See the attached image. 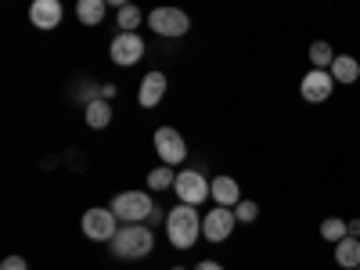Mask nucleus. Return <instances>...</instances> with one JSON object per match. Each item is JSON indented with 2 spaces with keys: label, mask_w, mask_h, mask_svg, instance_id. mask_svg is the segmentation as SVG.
I'll use <instances>...</instances> for the list:
<instances>
[{
  "label": "nucleus",
  "mask_w": 360,
  "mask_h": 270,
  "mask_svg": "<svg viewBox=\"0 0 360 270\" xmlns=\"http://www.w3.org/2000/svg\"><path fill=\"white\" fill-rule=\"evenodd\" d=\"M62 15H65L62 0H33V4H29V22L37 29H44V33L62 25Z\"/></svg>",
  "instance_id": "obj_11"
},
{
  "label": "nucleus",
  "mask_w": 360,
  "mask_h": 270,
  "mask_svg": "<svg viewBox=\"0 0 360 270\" xmlns=\"http://www.w3.org/2000/svg\"><path fill=\"white\" fill-rule=\"evenodd\" d=\"M101 98H105V101H115V98H119V86H115V83H101Z\"/></svg>",
  "instance_id": "obj_26"
},
{
  "label": "nucleus",
  "mask_w": 360,
  "mask_h": 270,
  "mask_svg": "<svg viewBox=\"0 0 360 270\" xmlns=\"http://www.w3.org/2000/svg\"><path fill=\"white\" fill-rule=\"evenodd\" d=\"M105 11H108L105 0H76V18L83 25H90V29L105 22Z\"/></svg>",
  "instance_id": "obj_16"
},
{
  "label": "nucleus",
  "mask_w": 360,
  "mask_h": 270,
  "mask_svg": "<svg viewBox=\"0 0 360 270\" xmlns=\"http://www.w3.org/2000/svg\"><path fill=\"white\" fill-rule=\"evenodd\" d=\"M349 234H353V238H360V220H349Z\"/></svg>",
  "instance_id": "obj_29"
},
{
  "label": "nucleus",
  "mask_w": 360,
  "mask_h": 270,
  "mask_svg": "<svg viewBox=\"0 0 360 270\" xmlns=\"http://www.w3.org/2000/svg\"><path fill=\"white\" fill-rule=\"evenodd\" d=\"M356 270H360V266H356Z\"/></svg>",
  "instance_id": "obj_31"
},
{
  "label": "nucleus",
  "mask_w": 360,
  "mask_h": 270,
  "mask_svg": "<svg viewBox=\"0 0 360 270\" xmlns=\"http://www.w3.org/2000/svg\"><path fill=\"white\" fill-rule=\"evenodd\" d=\"M195 270H227V266H224V263H217V259H202Z\"/></svg>",
  "instance_id": "obj_27"
},
{
  "label": "nucleus",
  "mask_w": 360,
  "mask_h": 270,
  "mask_svg": "<svg viewBox=\"0 0 360 270\" xmlns=\"http://www.w3.org/2000/svg\"><path fill=\"white\" fill-rule=\"evenodd\" d=\"M173 270H184V266H173Z\"/></svg>",
  "instance_id": "obj_30"
},
{
  "label": "nucleus",
  "mask_w": 360,
  "mask_h": 270,
  "mask_svg": "<svg viewBox=\"0 0 360 270\" xmlns=\"http://www.w3.org/2000/svg\"><path fill=\"white\" fill-rule=\"evenodd\" d=\"M234 227H238V217H234V209H227V205H217V209H209V213L202 217V238L205 242H227V238L234 234Z\"/></svg>",
  "instance_id": "obj_6"
},
{
  "label": "nucleus",
  "mask_w": 360,
  "mask_h": 270,
  "mask_svg": "<svg viewBox=\"0 0 360 270\" xmlns=\"http://www.w3.org/2000/svg\"><path fill=\"white\" fill-rule=\"evenodd\" d=\"M328 72L335 76V83L349 86V83L360 79V62H356V58H349V54H335V62H332V69H328Z\"/></svg>",
  "instance_id": "obj_15"
},
{
  "label": "nucleus",
  "mask_w": 360,
  "mask_h": 270,
  "mask_svg": "<svg viewBox=\"0 0 360 270\" xmlns=\"http://www.w3.org/2000/svg\"><path fill=\"white\" fill-rule=\"evenodd\" d=\"M234 217H238V224H256L259 220V205L252 198H242L234 205Z\"/></svg>",
  "instance_id": "obj_23"
},
{
  "label": "nucleus",
  "mask_w": 360,
  "mask_h": 270,
  "mask_svg": "<svg viewBox=\"0 0 360 270\" xmlns=\"http://www.w3.org/2000/svg\"><path fill=\"white\" fill-rule=\"evenodd\" d=\"M72 98H79L83 105L98 101V98H101V83H94V79H79V83L72 86Z\"/></svg>",
  "instance_id": "obj_22"
},
{
  "label": "nucleus",
  "mask_w": 360,
  "mask_h": 270,
  "mask_svg": "<svg viewBox=\"0 0 360 270\" xmlns=\"http://www.w3.org/2000/svg\"><path fill=\"white\" fill-rule=\"evenodd\" d=\"M148 22V15L137 8V4H127V8H119L115 15V25H119V33H137V25Z\"/></svg>",
  "instance_id": "obj_18"
},
{
  "label": "nucleus",
  "mask_w": 360,
  "mask_h": 270,
  "mask_svg": "<svg viewBox=\"0 0 360 270\" xmlns=\"http://www.w3.org/2000/svg\"><path fill=\"white\" fill-rule=\"evenodd\" d=\"M108 245H112L115 259H144V256H152V249H155V234H152L148 224H123Z\"/></svg>",
  "instance_id": "obj_2"
},
{
  "label": "nucleus",
  "mask_w": 360,
  "mask_h": 270,
  "mask_svg": "<svg viewBox=\"0 0 360 270\" xmlns=\"http://www.w3.org/2000/svg\"><path fill=\"white\" fill-rule=\"evenodd\" d=\"M166 217H169L166 209H162V205H155V209H152V217H148V227H155V224H166Z\"/></svg>",
  "instance_id": "obj_25"
},
{
  "label": "nucleus",
  "mask_w": 360,
  "mask_h": 270,
  "mask_svg": "<svg viewBox=\"0 0 360 270\" xmlns=\"http://www.w3.org/2000/svg\"><path fill=\"white\" fill-rule=\"evenodd\" d=\"M155 152H159V159L166 166H180L188 159V141L180 137V130H173V127H159L155 130Z\"/></svg>",
  "instance_id": "obj_8"
},
{
  "label": "nucleus",
  "mask_w": 360,
  "mask_h": 270,
  "mask_svg": "<svg viewBox=\"0 0 360 270\" xmlns=\"http://www.w3.org/2000/svg\"><path fill=\"white\" fill-rule=\"evenodd\" d=\"M166 86H169V79H166V72H148L144 79H141V86H137V101H141V108H155L162 98H166Z\"/></svg>",
  "instance_id": "obj_12"
},
{
  "label": "nucleus",
  "mask_w": 360,
  "mask_h": 270,
  "mask_svg": "<svg viewBox=\"0 0 360 270\" xmlns=\"http://www.w3.org/2000/svg\"><path fill=\"white\" fill-rule=\"evenodd\" d=\"M108 209L119 217V224H148L155 202H152V195H148V191H119L108 202Z\"/></svg>",
  "instance_id": "obj_3"
},
{
  "label": "nucleus",
  "mask_w": 360,
  "mask_h": 270,
  "mask_svg": "<svg viewBox=\"0 0 360 270\" xmlns=\"http://www.w3.org/2000/svg\"><path fill=\"white\" fill-rule=\"evenodd\" d=\"M105 4H108V8H115V11H119V8H127V4H134V0H105Z\"/></svg>",
  "instance_id": "obj_28"
},
{
  "label": "nucleus",
  "mask_w": 360,
  "mask_h": 270,
  "mask_svg": "<svg viewBox=\"0 0 360 270\" xmlns=\"http://www.w3.org/2000/svg\"><path fill=\"white\" fill-rule=\"evenodd\" d=\"M321 238H324V242H332V245H339L342 238H349V220H339V217H328V220L321 224Z\"/></svg>",
  "instance_id": "obj_21"
},
{
  "label": "nucleus",
  "mask_w": 360,
  "mask_h": 270,
  "mask_svg": "<svg viewBox=\"0 0 360 270\" xmlns=\"http://www.w3.org/2000/svg\"><path fill=\"white\" fill-rule=\"evenodd\" d=\"M79 227H83V234L90 238V242H112V238H115V231L123 227V224H119V217L112 213V209H101V205H94V209H86V213H83Z\"/></svg>",
  "instance_id": "obj_5"
},
{
  "label": "nucleus",
  "mask_w": 360,
  "mask_h": 270,
  "mask_svg": "<svg viewBox=\"0 0 360 270\" xmlns=\"http://www.w3.org/2000/svg\"><path fill=\"white\" fill-rule=\"evenodd\" d=\"M335 263L346 266V270H356L360 266V238H342V242L335 245Z\"/></svg>",
  "instance_id": "obj_17"
},
{
  "label": "nucleus",
  "mask_w": 360,
  "mask_h": 270,
  "mask_svg": "<svg viewBox=\"0 0 360 270\" xmlns=\"http://www.w3.org/2000/svg\"><path fill=\"white\" fill-rule=\"evenodd\" d=\"M0 270H29V263L22 256H4V263H0Z\"/></svg>",
  "instance_id": "obj_24"
},
{
  "label": "nucleus",
  "mask_w": 360,
  "mask_h": 270,
  "mask_svg": "<svg viewBox=\"0 0 360 270\" xmlns=\"http://www.w3.org/2000/svg\"><path fill=\"white\" fill-rule=\"evenodd\" d=\"M176 184V173H173V166H155L152 173H148V191H169Z\"/></svg>",
  "instance_id": "obj_20"
},
{
  "label": "nucleus",
  "mask_w": 360,
  "mask_h": 270,
  "mask_svg": "<svg viewBox=\"0 0 360 270\" xmlns=\"http://www.w3.org/2000/svg\"><path fill=\"white\" fill-rule=\"evenodd\" d=\"M148 25H152V33H159L166 40H176V37H188L191 18L180 8H155V11H148Z\"/></svg>",
  "instance_id": "obj_4"
},
{
  "label": "nucleus",
  "mask_w": 360,
  "mask_h": 270,
  "mask_svg": "<svg viewBox=\"0 0 360 270\" xmlns=\"http://www.w3.org/2000/svg\"><path fill=\"white\" fill-rule=\"evenodd\" d=\"M176 198L180 202H188V205H202L209 198V180L202 169H180L176 173V184H173Z\"/></svg>",
  "instance_id": "obj_7"
},
{
  "label": "nucleus",
  "mask_w": 360,
  "mask_h": 270,
  "mask_svg": "<svg viewBox=\"0 0 360 270\" xmlns=\"http://www.w3.org/2000/svg\"><path fill=\"white\" fill-rule=\"evenodd\" d=\"M166 238H169V245L173 249H195V242L202 238V217H198V205H188V202H180L169 209V217H166Z\"/></svg>",
  "instance_id": "obj_1"
},
{
  "label": "nucleus",
  "mask_w": 360,
  "mask_h": 270,
  "mask_svg": "<svg viewBox=\"0 0 360 270\" xmlns=\"http://www.w3.org/2000/svg\"><path fill=\"white\" fill-rule=\"evenodd\" d=\"M209 198H213L217 205L234 209L238 202H242V188H238L234 176H213V180H209Z\"/></svg>",
  "instance_id": "obj_13"
},
{
  "label": "nucleus",
  "mask_w": 360,
  "mask_h": 270,
  "mask_svg": "<svg viewBox=\"0 0 360 270\" xmlns=\"http://www.w3.org/2000/svg\"><path fill=\"white\" fill-rule=\"evenodd\" d=\"M144 40L137 33H119L112 44H108V58L119 65V69H127V65H137L141 58H144Z\"/></svg>",
  "instance_id": "obj_10"
},
{
  "label": "nucleus",
  "mask_w": 360,
  "mask_h": 270,
  "mask_svg": "<svg viewBox=\"0 0 360 270\" xmlns=\"http://www.w3.org/2000/svg\"><path fill=\"white\" fill-rule=\"evenodd\" d=\"M332 90H335V76L328 69H310L303 76V83H299V94H303V101H310V105H324L328 98H332Z\"/></svg>",
  "instance_id": "obj_9"
},
{
  "label": "nucleus",
  "mask_w": 360,
  "mask_h": 270,
  "mask_svg": "<svg viewBox=\"0 0 360 270\" xmlns=\"http://www.w3.org/2000/svg\"><path fill=\"white\" fill-rule=\"evenodd\" d=\"M112 115H115V112H112V101H105V98L83 105V119H86L90 130H105V127L112 123Z\"/></svg>",
  "instance_id": "obj_14"
},
{
  "label": "nucleus",
  "mask_w": 360,
  "mask_h": 270,
  "mask_svg": "<svg viewBox=\"0 0 360 270\" xmlns=\"http://www.w3.org/2000/svg\"><path fill=\"white\" fill-rule=\"evenodd\" d=\"M332 62H335L332 44H328V40H314L310 44V69H332Z\"/></svg>",
  "instance_id": "obj_19"
}]
</instances>
